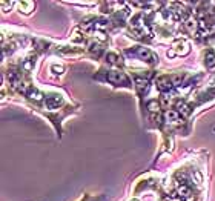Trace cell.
Listing matches in <instances>:
<instances>
[{"mask_svg":"<svg viewBox=\"0 0 215 201\" xmlns=\"http://www.w3.org/2000/svg\"><path fill=\"white\" fill-rule=\"evenodd\" d=\"M172 49H174L178 55H186V54H189V51H191V48H189V43L186 40H177L175 43H174V46H172Z\"/></svg>","mask_w":215,"mask_h":201,"instance_id":"cell-1","label":"cell"},{"mask_svg":"<svg viewBox=\"0 0 215 201\" xmlns=\"http://www.w3.org/2000/svg\"><path fill=\"white\" fill-rule=\"evenodd\" d=\"M178 194H180L181 197H188V195H189V187H188L186 184H181V186L178 187Z\"/></svg>","mask_w":215,"mask_h":201,"instance_id":"cell-9","label":"cell"},{"mask_svg":"<svg viewBox=\"0 0 215 201\" xmlns=\"http://www.w3.org/2000/svg\"><path fill=\"white\" fill-rule=\"evenodd\" d=\"M51 69H52L54 72H56V74H63V71H64V68H63L62 65H54Z\"/></svg>","mask_w":215,"mask_h":201,"instance_id":"cell-12","label":"cell"},{"mask_svg":"<svg viewBox=\"0 0 215 201\" xmlns=\"http://www.w3.org/2000/svg\"><path fill=\"white\" fill-rule=\"evenodd\" d=\"M137 52H138V55H140V57L145 58V60H148V61H152V58H154L152 52L148 51V49H145V48H138V49H137Z\"/></svg>","mask_w":215,"mask_h":201,"instance_id":"cell-6","label":"cell"},{"mask_svg":"<svg viewBox=\"0 0 215 201\" xmlns=\"http://www.w3.org/2000/svg\"><path fill=\"white\" fill-rule=\"evenodd\" d=\"M149 109L152 111V112L158 111V104H157V101H150V103H149Z\"/></svg>","mask_w":215,"mask_h":201,"instance_id":"cell-13","label":"cell"},{"mask_svg":"<svg viewBox=\"0 0 215 201\" xmlns=\"http://www.w3.org/2000/svg\"><path fill=\"white\" fill-rule=\"evenodd\" d=\"M71 40H72V41H82V40H83V37L79 34V29H75V31H74V34H72Z\"/></svg>","mask_w":215,"mask_h":201,"instance_id":"cell-11","label":"cell"},{"mask_svg":"<svg viewBox=\"0 0 215 201\" xmlns=\"http://www.w3.org/2000/svg\"><path fill=\"white\" fill-rule=\"evenodd\" d=\"M198 26H200V25H198V23H197L194 18H189L188 22H186V28H188L189 33H192V34H194V33H195V31L198 29Z\"/></svg>","mask_w":215,"mask_h":201,"instance_id":"cell-7","label":"cell"},{"mask_svg":"<svg viewBox=\"0 0 215 201\" xmlns=\"http://www.w3.org/2000/svg\"><path fill=\"white\" fill-rule=\"evenodd\" d=\"M108 80L112 81V83H120V81H125V77L122 75L120 72H117V71H111V72H109V75H108Z\"/></svg>","mask_w":215,"mask_h":201,"instance_id":"cell-5","label":"cell"},{"mask_svg":"<svg viewBox=\"0 0 215 201\" xmlns=\"http://www.w3.org/2000/svg\"><path fill=\"white\" fill-rule=\"evenodd\" d=\"M108 60H109V63H115L117 61V55L115 54H108Z\"/></svg>","mask_w":215,"mask_h":201,"instance_id":"cell-14","label":"cell"},{"mask_svg":"<svg viewBox=\"0 0 215 201\" xmlns=\"http://www.w3.org/2000/svg\"><path fill=\"white\" fill-rule=\"evenodd\" d=\"M166 54H168V57H175V55H177V52H175L174 49H169V51L166 52Z\"/></svg>","mask_w":215,"mask_h":201,"instance_id":"cell-15","label":"cell"},{"mask_svg":"<svg viewBox=\"0 0 215 201\" xmlns=\"http://www.w3.org/2000/svg\"><path fill=\"white\" fill-rule=\"evenodd\" d=\"M195 180H197V183H201V175H200V172H195Z\"/></svg>","mask_w":215,"mask_h":201,"instance_id":"cell-16","label":"cell"},{"mask_svg":"<svg viewBox=\"0 0 215 201\" xmlns=\"http://www.w3.org/2000/svg\"><path fill=\"white\" fill-rule=\"evenodd\" d=\"M60 103H62V98L57 97V95H54V97H49V98L46 100V108H49V109H56V108H59Z\"/></svg>","mask_w":215,"mask_h":201,"instance_id":"cell-2","label":"cell"},{"mask_svg":"<svg viewBox=\"0 0 215 201\" xmlns=\"http://www.w3.org/2000/svg\"><path fill=\"white\" fill-rule=\"evenodd\" d=\"M42 92H39V91H31L29 92V98H32V100H42Z\"/></svg>","mask_w":215,"mask_h":201,"instance_id":"cell-10","label":"cell"},{"mask_svg":"<svg viewBox=\"0 0 215 201\" xmlns=\"http://www.w3.org/2000/svg\"><path fill=\"white\" fill-rule=\"evenodd\" d=\"M17 6H19V9H20L22 13L29 14L32 11V8H34V3H32V2H19Z\"/></svg>","mask_w":215,"mask_h":201,"instance_id":"cell-3","label":"cell"},{"mask_svg":"<svg viewBox=\"0 0 215 201\" xmlns=\"http://www.w3.org/2000/svg\"><path fill=\"white\" fill-rule=\"evenodd\" d=\"M168 120H171V123H180V117L175 111H169L168 112Z\"/></svg>","mask_w":215,"mask_h":201,"instance_id":"cell-8","label":"cell"},{"mask_svg":"<svg viewBox=\"0 0 215 201\" xmlns=\"http://www.w3.org/2000/svg\"><path fill=\"white\" fill-rule=\"evenodd\" d=\"M157 86H158V89H160V91H168V89L172 86V83H171V78H168V77H163V78H160V80L157 81Z\"/></svg>","mask_w":215,"mask_h":201,"instance_id":"cell-4","label":"cell"}]
</instances>
